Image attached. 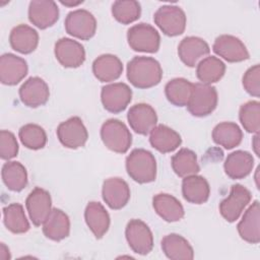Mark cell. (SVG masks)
<instances>
[{
  "label": "cell",
  "mask_w": 260,
  "mask_h": 260,
  "mask_svg": "<svg viewBox=\"0 0 260 260\" xmlns=\"http://www.w3.org/2000/svg\"><path fill=\"white\" fill-rule=\"evenodd\" d=\"M162 77L158 61L152 57L137 56L127 64V78L137 88H150L157 85Z\"/></svg>",
  "instance_id": "6da1fadb"
},
{
  "label": "cell",
  "mask_w": 260,
  "mask_h": 260,
  "mask_svg": "<svg viewBox=\"0 0 260 260\" xmlns=\"http://www.w3.org/2000/svg\"><path fill=\"white\" fill-rule=\"evenodd\" d=\"M126 171L133 181L139 184L150 183L156 178V160L150 151L135 148L126 157Z\"/></svg>",
  "instance_id": "7a4b0ae2"
},
{
  "label": "cell",
  "mask_w": 260,
  "mask_h": 260,
  "mask_svg": "<svg viewBox=\"0 0 260 260\" xmlns=\"http://www.w3.org/2000/svg\"><path fill=\"white\" fill-rule=\"evenodd\" d=\"M101 138L107 148L117 153L127 152L132 143L129 129L117 119H109L102 125Z\"/></svg>",
  "instance_id": "3957f363"
},
{
  "label": "cell",
  "mask_w": 260,
  "mask_h": 260,
  "mask_svg": "<svg viewBox=\"0 0 260 260\" xmlns=\"http://www.w3.org/2000/svg\"><path fill=\"white\" fill-rule=\"evenodd\" d=\"M217 106V91L214 86L204 83H193V88L189 102L188 111L195 117H205L210 115Z\"/></svg>",
  "instance_id": "277c9868"
},
{
  "label": "cell",
  "mask_w": 260,
  "mask_h": 260,
  "mask_svg": "<svg viewBox=\"0 0 260 260\" xmlns=\"http://www.w3.org/2000/svg\"><path fill=\"white\" fill-rule=\"evenodd\" d=\"M154 23L169 37L180 36L186 28V14L176 5L160 6L153 15Z\"/></svg>",
  "instance_id": "5b68a950"
},
{
  "label": "cell",
  "mask_w": 260,
  "mask_h": 260,
  "mask_svg": "<svg viewBox=\"0 0 260 260\" xmlns=\"http://www.w3.org/2000/svg\"><path fill=\"white\" fill-rule=\"evenodd\" d=\"M127 41L132 50L144 53H155L160 45L158 31L150 24L143 22L135 24L128 29Z\"/></svg>",
  "instance_id": "8992f818"
},
{
  "label": "cell",
  "mask_w": 260,
  "mask_h": 260,
  "mask_svg": "<svg viewBox=\"0 0 260 260\" xmlns=\"http://www.w3.org/2000/svg\"><path fill=\"white\" fill-rule=\"evenodd\" d=\"M64 25L67 34L84 41L91 39L96 30L94 16L85 9H77L69 12L65 18Z\"/></svg>",
  "instance_id": "52a82bcc"
},
{
  "label": "cell",
  "mask_w": 260,
  "mask_h": 260,
  "mask_svg": "<svg viewBox=\"0 0 260 260\" xmlns=\"http://www.w3.org/2000/svg\"><path fill=\"white\" fill-rule=\"evenodd\" d=\"M251 192L243 185H233L229 196L219 203V212L229 222L236 221L245 207L250 203Z\"/></svg>",
  "instance_id": "ba28073f"
},
{
  "label": "cell",
  "mask_w": 260,
  "mask_h": 260,
  "mask_svg": "<svg viewBox=\"0 0 260 260\" xmlns=\"http://www.w3.org/2000/svg\"><path fill=\"white\" fill-rule=\"evenodd\" d=\"M126 240L132 251L147 255L153 248V236L148 225L140 219H131L125 230Z\"/></svg>",
  "instance_id": "9c48e42d"
},
{
  "label": "cell",
  "mask_w": 260,
  "mask_h": 260,
  "mask_svg": "<svg viewBox=\"0 0 260 260\" xmlns=\"http://www.w3.org/2000/svg\"><path fill=\"white\" fill-rule=\"evenodd\" d=\"M57 136L61 144L70 149L82 147L88 138L87 130L79 117H71L59 124Z\"/></svg>",
  "instance_id": "30bf717a"
},
{
  "label": "cell",
  "mask_w": 260,
  "mask_h": 260,
  "mask_svg": "<svg viewBox=\"0 0 260 260\" xmlns=\"http://www.w3.org/2000/svg\"><path fill=\"white\" fill-rule=\"evenodd\" d=\"M132 90L123 82L111 83L102 88L101 101L104 108L114 114L123 112L130 104Z\"/></svg>",
  "instance_id": "8fae6325"
},
{
  "label": "cell",
  "mask_w": 260,
  "mask_h": 260,
  "mask_svg": "<svg viewBox=\"0 0 260 260\" xmlns=\"http://www.w3.org/2000/svg\"><path fill=\"white\" fill-rule=\"evenodd\" d=\"M25 206L31 222L36 226L43 225L53 209L51 195L47 190L36 187L26 197Z\"/></svg>",
  "instance_id": "7c38bea8"
},
{
  "label": "cell",
  "mask_w": 260,
  "mask_h": 260,
  "mask_svg": "<svg viewBox=\"0 0 260 260\" xmlns=\"http://www.w3.org/2000/svg\"><path fill=\"white\" fill-rule=\"evenodd\" d=\"M55 57L58 62L66 68H77L85 61L83 46L75 40L62 38L55 44Z\"/></svg>",
  "instance_id": "4fadbf2b"
},
{
  "label": "cell",
  "mask_w": 260,
  "mask_h": 260,
  "mask_svg": "<svg viewBox=\"0 0 260 260\" xmlns=\"http://www.w3.org/2000/svg\"><path fill=\"white\" fill-rule=\"evenodd\" d=\"M213 52L230 63L242 62L249 59V52L244 43L237 37L221 35L213 44Z\"/></svg>",
  "instance_id": "5bb4252c"
},
{
  "label": "cell",
  "mask_w": 260,
  "mask_h": 260,
  "mask_svg": "<svg viewBox=\"0 0 260 260\" xmlns=\"http://www.w3.org/2000/svg\"><path fill=\"white\" fill-rule=\"evenodd\" d=\"M59 9L52 0H32L28 6V19L37 27L46 29L56 23Z\"/></svg>",
  "instance_id": "9a60e30c"
},
{
  "label": "cell",
  "mask_w": 260,
  "mask_h": 260,
  "mask_svg": "<svg viewBox=\"0 0 260 260\" xmlns=\"http://www.w3.org/2000/svg\"><path fill=\"white\" fill-rule=\"evenodd\" d=\"M127 120L132 130L140 135H147L156 126L157 115L151 106L140 103L130 108Z\"/></svg>",
  "instance_id": "2e32d148"
},
{
  "label": "cell",
  "mask_w": 260,
  "mask_h": 260,
  "mask_svg": "<svg viewBox=\"0 0 260 260\" xmlns=\"http://www.w3.org/2000/svg\"><path fill=\"white\" fill-rule=\"evenodd\" d=\"M49 96L50 90L48 84L38 76L29 77L19 88L21 103L29 108H38L45 105Z\"/></svg>",
  "instance_id": "e0dca14e"
},
{
  "label": "cell",
  "mask_w": 260,
  "mask_h": 260,
  "mask_svg": "<svg viewBox=\"0 0 260 260\" xmlns=\"http://www.w3.org/2000/svg\"><path fill=\"white\" fill-rule=\"evenodd\" d=\"M27 63L24 59L6 53L0 57V81L5 85H15L27 74Z\"/></svg>",
  "instance_id": "ac0fdd59"
},
{
  "label": "cell",
  "mask_w": 260,
  "mask_h": 260,
  "mask_svg": "<svg viewBox=\"0 0 260 260\" xmlns=\"http://www.w3.org/2000/svg\"><path fill=\"white\" fill-rule=\"evenodd\" d=\"M103 199L106 204L115 210L123 208L130 199L128 184L121 178H109L105 180L102 189Z\"/></svg>",
  "instance_id": "d6986e66"
},
{
  "label": "cell",
  "mask_w": 260,
  "mask_h": 260,
  "mask_svg": "<svg viewBox=\"0 0 260 260\" xmlns=\"http://www.w3.org/2000/svg\"><path fill=\"white\" fill-rule=\"evenodd\" d=\"M210 52L208 44L198 37H186L178 46V55L188 67L196 66Z\"/></svg>",
  "instance_id": "ffe728a7"
},
{
  "label": "cell",
  "mask_w": 260,
  "mask_h": 260,
  "mask_svg": "<svg viewBox=\"0 0 260 260\" xmlns=\"http://www.w3.org/2000/svg\"><path fill=\"white\" fill-rule=\"evenodd\" d=\"M237 229L240 237L247 243L258 244L260 242V207L258 200H255L245 211Z\"/></svg>",
  "instance_id": "44dd1931"
},
{
  "label": "cell",
  "mask_w": 260,
  "mask_h": 260,
  "mask_svg": "<svg viewBox=\"0 0 260 260\" xmlns=\"http://www.w3.org/2000/svg\"><path fill=\"white\" fill-rule=\"evenodd\" d=\"M11 48L20 54H30L39 44L38 31L26 24H18L14 26L9 36Z\"/></svg>",
  "instance_id": "7402d4cb"
},
{
  "label": "cell",
  "mask_w": 260,
  "mask_h": 260,
  "mask_svg": "<svg viewBox=\"0 0 260 260\" xmlns=\"http://www.w3.org/2000/svg\"><path fill=\"white\" fill-rule=\"evenodd\" d=\"M84 219L96 239L103 238L110 228V215L100 202H89L84 211Z\"/></svg>",
  "instance_id": "603a6c76"
},
{
  "label": "cell",
  "mask_w": 260,
  "mask_h": 260,
  "mask_svg": "<svg viewBox=\"0 0 260 260\" xmlns=\"http://www.w3.org/2000/svg\"><path fill=\"white\" fill-rule=\"evenodd\" d=\"M254 158L252 154L244 150H236L228 154L223 168L224 172L231 179H244L252 172Z\"/></svg>",
  "instance_id": "cb8c5ba5"
},
{
  "label": "cell",
  "mask_w": 260,
  "mask_h": 260,
  "mask_svg": "<svg viewBox=\"0 0 260 260\" xmlns=\"http://www.w3.org/2000/svg\"><path fill=\"white\" fill-rule=\"evenodd\" d=\"M182 194L186 201L193 204H202L209 198L210 187L204 177L191 175L183 179Z\"/></svg>",
  "instance_id": "d4e9b609"
},
{
  "label": "cell",
  "mask_w": 260,
  "mask_h": 260,
  "mask_svg": "<svg viewBox=\"0 0 260 260\" xmlns=\"http://www.w3.org/2000/svg\"><path fill=\"white\" fill-rule=\"evenodd\" d=\"M92 72L101 82H110L118 79L123 72L121 60L112 54L99 56L92 63Z\"/></svg>",
  "instance_id": "484cf974"
},
{
  "label": "cell",
  "mask_w": 260,
  "mask_h": 260,
  "mask_svg": "<svg viewBox=\"0 0 260 260\" xmlns=\"http://www.w3.org/2000/svg\"><path fill=\"white\" fill-rule=\"evenodd\" d=\"M44 235L52 241H62L70 233V219L68 215L59 208H53L43 223Z\"/></svg>",
  "instance_id": "4316f807"
},
{
  "label": "cell",
  "mask_w": 260,
  "mask_h": 260,
  "mask_svg": "<svg viewBox=\"0 0 260 260\" xmlns=\"http://www.w3.org/2000/svg\"><path fill=\"white\" fill-rule=\"evenodd\" d=\"M149 142L157 151L168 153L174 151L181 145L182 138L178 132L166 125L160 124L151 130Z\"/></svg>",
  "instance_id": "83f0119b"
},
{
  "label": "cell",
  "mask_w": 260,
  "mask_h": 260,
  "mask_svg": "<svg viewBox=\"0 0 260 260\" xmlns=\"http://www.w3.org/2000/svg\"><path fill=\"white\" fill-rule=\"evenodd\" d=\"M152 205L155 212L168 222L180 220L185 213L181 202L167 193L154 195L152 198Z\"/></svg>",
  "instance_id": "f1b7e54d"
},
{
  "label": "cell",
  "mask_w": 260,
  "mask_h": 260,
  "mask_svg": "<svg viewBox=\"0 0 260 260\" xmlns=\"http://www.w3.org/2000/svg\"><path fill=\"white\" fill-rule=\"evenodd\" d=\"M161 249L165 255L172 260H192L194 251L189 242L178 234H170L162 238Z\"/></svg>",
  "instance_id": "f546056e"
},
{
  "label": "cell",
  "mask_w": 260,
  "mask_h": 260,
  "mask_svg": "<svg viewBox=\"0 0 260 260\" xmlns=\"http://www.w3.org/2000/svg\"><path fill=\"white\" fill-rule=\"evenodd\" d=\"M243 138L241 128L233 122H222L217 124L212 130L213 141L225 149L238 146Z\"/></svg>",
  "instance_id": "4dcf8cb0"
},
{
  "label": "cell",
  "mask_w": 260,
  "mask_h": 260,
  "mask_svg": "<svg viewBox=\"0 0 260 260\" xmlns=\"http://www.w3.org/2000/svg\"><path fill=\"white\" fill-rule=\"evenodd\" d=\"M224 63L214 56L205 57L197 64L196 68L197 78L201 81V83L209 85L219 81L224 75Z\"/></svg>",
  "instance_id": "1f68e13d"
},
{
  "label": "cell",
  "mask_w": 260,
  "mask_h": 260,
  "mask_svg": "<svg viewBox=\"0 0 260 260\" xmlns=\"http://www.w3.org/2000/svg\"><path fill=\"white\" fill-rule=\"evenodd\" d=\"M1 176L5 186L14 192L23 190L27 185V172L19 161H7L3 165Z\"/></svg>",
  "instance_id": "d6a6232c"
},
{
  "label": "cell",
  "mask_w": 260,
  "mask_h": 260,
  "mask_svg": "<svg viewBox=\"0 0 260 260\" xmlns=\"http://www.w3.org/2000/svg\"><path fill=\"white\" fill-rule=\"evenodd\" d=\"M3 222L13 234H24L29 230V222L19 203H11L3 208Z\"/></svg>",
  "instance_id": "836d02e7"
},
{
  "label": "cell",
  "mask_w": 260,
  "mask_h": 260,
  "mask_svg": "<svg viewBox=\"0 0 260 260\" xmlns=\"http://www.w3.org/2000/svg\"><path fill=\"white\" fill-rule=\"evenodd\" d=\"M171 164L173 171L181 178L196 175L200 171L196 153L188 148H181L174 154Z\"/></svg>",
  "instance_id": "e575fe53"
},
{
  "label": "cell",
  "mask_w": 260,
  "mask_h": 260,
  "mask_svg": "<svg viewBox=\"0 0 260 260\" xmlns=\"http://www.w3.org/2000/svg\"><path fill=\"white\" fill-rule=\"evenodd\" d=\"M193 83L185 78H174L170 80L165 86V93L168 101L177 107L187 106Z\"/></svg>",
  "instance_id": "d590c367"
},
{
  "label": "cell",
  "mask_w": 260,
  "mask_h": 260,
  "mask_svg": "<svg viewBox=\"0 0 260 260\" xmlns=\"http://www.w3.org/2000/svg\"><path fill=\"white\" fill-rule=\"evenodd\" d=\"M112 14L118 22L129 24L140 17L141 6L135 0H118L112 5Z\"/></svg>",
  "instance_id": "8d00e7d4"
},
{
  "label": "cell",
  "mask_w": 260,
  "mask_h": 260,
  "mask_svg": "<svg viewBox=\"0 0 260 260\" xmlns=\"http://www.w3.org/2000/svg\"><path fill=\"white\" fill-rule=\"evenodd\" d=\"M21 143L28 149L38 150L47 143V134L45 130L37 124H25L18 132Z\"/></svg>",
  "instance_id": "74e56055"
},
{
  "label": "cell",
  "mask_w": 260,
  "mask_h": 260,
  "mask_svg": "<svg viewBox=\"0 0 260 260\" xmlns=\"http://www.w3.org/2000/svg\"><path fill=\"white\" fill-rule=\"evenodd\" d=\"M239 119L244 129L249 133H259L260 130V103L250 101L241 106Z\"/></svg>",
  "instance_id": "f35d334b"
},
{
  "label": "cell",
  "mask_w": 260,
  "mask_h": 260,
  "mask_svg": "<svg viewBox=\"0 0 260 260\" xmlns=\"http://www.w3.org/2000/svg\"><path fill=\"white\" fill-rule=\"evenodd\" d=\"M18 153V143L13 133L7 130L0 132V157L2 159H11Z\"/></svg>",
  "instance_id": "ab89813d"
},
{
  "label": "cell",
  "mask_w": 260,
  "mask_h": 260,
  "mask_svg": "<svg viewBox=\"0 0 260 260\" xmlns=\"http://www.w3.org/2000/svg\"><path fill=\"white\" fill-rule=\"evenodd\" d=\"M260 66L256 64L250 67L243 76V86L245 90L255 96L259 98L260 95Z\"/></svg>",
  "instance_id": "60d3db41"
},
{
  "label": "cell",
  "mask_w": 260,
  "mask_h": 260,
  "mask_svg": "<svg viewBox=\"0 0 260 260\" xmlns=\"http://www.w3.org/2000/svg\"><path fill=\"white\" fill-rule=\"evenodd\" d=\"M0 258L3 259V260H7V259H10V254H9V250L8 248L4 245V243H1V246H0Z\"/></svg>",
  "instance_id": "b9f144b4"
},
{
  "label": "cell",
  "mask_w": 260,
  "mask_h": 260,
  "mask_svg": "<svg viewBox=\"0 0 260 260\" xmlns=\"http://www.w3.org/2000/svg\"><path fill=\"white\" fill-rule=\"evenodd\" d=\"M252 144H253V148H254L255 153L259 156L260 155V152H259V133H256V135L254 136Z\"/></svg>",
  "instance_id": "7bdbcfd3"
},
{
  "label": "cell",
  "mask_w": 260,
  "mask_h": 260,
  "mask_svg": "<svg viewBox=\"0 0 260 260\" xmlns=\"http://www.w3.org/2000/svg\"><path fill=\"white\" fill-rule=\"evenodd\" d=\"M61 2V4H63V5H65V6H69V7H74V6H77V5H79V4H81L82 3V1H76V2H72V1H60Z\"/></svg>",
  "instance_id": "ee69618b"
}]
</instances>
